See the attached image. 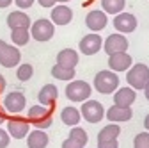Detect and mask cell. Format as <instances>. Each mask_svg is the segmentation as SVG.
Instances as JSON below:
<instances>
[{
	"mask_svg": "<svg viewBox=\"0 0 149 148\" xmlns=\"http://www.w3.org/2000/svg\"><path fill=\"white\" fill-rule=\"evenodd\" d=\"M144 128H146V130H149V114L144 118Z\"/></svg>",
	"mask_w": 149,
	"mask_h": 148,
	"instance_id": "ab89813d",
	"label": "cell"
},
{
	"mask_svg": "<svg viewBox=\"0 0 149 148\" xmlns=\"http://www.w3.org/2000/svg\"><path fill=\"white\" fill-rule=\"evenodd\" d=\"M61 148H84L80 143H77L74 139H71V137H68V139H64L62 141V146Z\"/></svg>",
	"mask_w": 149,
	"mask_h": 148,
	"instance_id": "d6a6232c",
	"label": "cell"
},
{
	"mask_svg": "<svg viewBox=\"0 0 149 148\" xmlns=\"http://www.w3.org/2000/svg\"><path fill=\"white\" fill-rule=\"evenodd\" d=\"M30 29H14L11 30V41L16 47H25L30 41Z\"/></svg>",
	"mask_w": 149,
	"mask_h": 148,
	"instance_id": "484cf974",
	"label": "cell"
},
{
	"mask_svg": "<svg viewBox=\"0 0 149 148\" xmlns=\"http://www.w3.org/2000/svg\"><path fill=\"white\" fill-rule=\"evenodd\" d=\"M80 63V55L77 50L73 48H64L57 54V64L66 66V68H77V64Z\"/></svg>",
	"mask_w": 149,
	"mask_h": 148,
	"instance_id": "ffe728a7",
	"label": "cell"
},
{
	"mask_svg": "<svg viewBox=\"0 0 149 148\" xmlns=\"http://www.w3.org/2000/svg\"><path fill=\"white\" fill-rule=\"evenodd\" d=\"M30 25H32L30 16L27 13H23L22 9L13 11V13L7 14V27L11 30H14V29H30Z\"/></svg>",
	"mask_w": 149,
	"mask_h": 148,
	"instance_id": "e0dca14e",
	"label": "cell"
},
{
	"mask_svg": "<svg viewBox=\"0 0 149 148\" xmlns=\"http://www.w3.org/2000/svg\"><path fill=\"white\" fill-rule=\"evenodd\" d=\"M112 23H114V29L121 34H132L135 32L137 25H139V20H137V16L132 14V13H119L114 16V20H112Z\"/></svg>",
	"mask_w": 149,
	"mask_h": 148,
	"instance_id": "ba28073f",
	"label": "cell"
},
{
	"mask_svg": "<svg viewBox=\"0 0 149 148\" xmlns=\"http://www.w3.org/2000/svg\"><path fill=\"white\" fill-rule=\"evenodd\" d=\"M37 4H39L41 7H46V9H50V7H53L55 4H57V0H37Z\"/></svg>",
	"mask_w": 149,
	"mask_h": 148,
	"instance_id": "836d02e7",
	"label": "cell"
},
{
	"mask_svg": "<svg viewBox=\"0 0 149 148\" xmlns=\"http://www.w3.org/2000/svg\"><path fill=\"white\" fill-rule=\"evenodd\" d=\"M7 132L14 139H23L30 132V121L27 118H20L18 114L13 118H7Z\"/></svg>",
	"mask_w": 149,
	"mask_h": 148,
	"instance_id": "30bf717a",
	"label": "cell"
},
{
	"mask_svg": "<svg viewBox=\"0 0 149 148\" xmlns=\"http://www.w3.org/2000/svg\"><path fill=\"white\" fill-rule=\"evenodd\" d=\"M16 77L20 82H27L34 77V66L29 64V63H22L18 64V70H16Z\"/></svg>",
	"mask_w": 149,
	"mask_h": 148,
	"instance_id": "4316f807",
	"label": "cell"
},
{
	"mask_svg": "<svg viewBox=\"0 0 149 148\" xmlns=\"http://www.w3.org/2000/svg\"><path fill=\"white\" fill-rule=\"evenodd\" d=\"M126 7V0H101V9L107 14H119Z\"/></svg>",
	"mask_w": 149,
	"mask_h": 148,
	"instance_id": "d4e9b609",
	"label": "cell"
},
{
	"mask_svg": "<svg viewBox=\"0 0 149 148\" xmlns=\"http://www.w3.org/2000/svg\"><path fill=\"white\" fill-rule=\"evenodd\" d=\"M27 120L36 127L41 128V130H46L48 127H52L53 123V116H52V107H45V105H32L29 109Z\"/></svg>",
	"mask_w": 149,
	"mask_h": 148,
	"instance_id": "277c9868",
	"label": "cell"
},
{
	"mask_svg": "<svg viewBox=\"0 0 149 148\" xmlns=\"http://www.w3.org/2000/svg\"><path fill=\"white\" fill-rule=\"evenodd\" d=\"M52 75L55 79H59V80H66V82H71L74 77H77V71H74V68H66V66H61L55 63L52 66Z\"/></svg>",
	"mask_w": 149,
	"mask_h": 148,
	"instance_id": "603a6c76",
	"label": "cell"
},
{
	"mask_svg": "<svg viewBox=\"0 0 149 148\" xmlns=\"http://www.w3.org/2000/svg\"><path fill=\"white\" fill-rule=\"evenodd\" d=\"M69 137L71 139H74L77 143H80L82 146H85L87 144V141H89V136H87V132L84 130L82 127H71V130H69Z\"/></svg>",
	"mask_w": 149,
	"mask_h": 148,
	"instance_id": "83f0119b",
	"label": "cell"
},
{
	"mask_svg": "<svg viewBox=\"0 0 149 148\" xmlns=\"http://www.w3.org/2000/svg\"><path fill=\"white\" fill-rule=\"evenodd\" d=\"M105 116L110 123H124L133 118V111H132V107H121V105L114 104L105 111Z\"/></svg>",
	"mask_w": 149,
	"mask_h": 148,
	"instance_id": "5bb4252c",
	"label": "cell"
},
{
	"mask_svg": "<svg viewBox=\"0 0 149 148\" xmlns=\"http://www.w3.org/2000/svg\"><path fill=\"white\" fill-rule=\"evenodd\" d=\"M22 63V54L20 48L16 45H7V48L4 50V54L0 55V64L4 68H14Z\"/></svg>",
	"mask_w": 149,
	"mask_h": 148,
	"instance_id": "ac0fdd59",
	"label": "cell"
},
{
	"mask_svg": "<svg viewBox=\"0 0 149 148\" xmlns=\"http://www.w3.org/2000/svg\"><path fill=\"white\" fill-rule=\"evenodd\" d=\"M6 48H7V43H6L4 39H0V55L4 54V50H6Z\"/></svg>",
	"mask_w": 149,
	"mask_h": 148,
	"instance_id": "8d00e7d4",
	"label": "cell"
},
{
	"mask_svg": "<svg viewBox=\"0 0 149 148\" xmlns=\"http://www.w3.org/2000/svg\"><path fill=\"white\" fill-rule=\"evenodd\" d=\"M4 121H7V114H6V109L0 107V125H2Z\"/></svg>",
	"mask_w": 149,
	"mask_h": 148,
	"instance_id": "e575fe53",
	"label": "cell"
},
{
	"mask_svg": "<svg viewBox=\"0 0 149 148\" xmlns=\"http://www.w3.org/2000/svg\"><path fill=\"white\" fill-rule=\"evenodd\" d=\"M137 100V91L130 86L124 87H117L114 93V104L121 105V107H132Z\"/></svg>",
	"mask_w": 149,
	"mask_h": 148,
	"instance_id": "2e32d148",
	"label": "cell"
},
{
	"mask_svg": "<svg viewBox=\"0 0 149 148\" xmlns=\"http://www.w3.org/2000/svg\"><path fill=\"white\" fill-rule=\"evenodd\" d=\"M34 2L36 0H14V4L18 6V9H29V7H32L34 6Z\"/></svg>",
	"mask_w": 149,
	"mask_h": 148,
	"instance_id": "4dcf8cb0",
	"label": "cell"
},
{
	"mask_svg": "<svg viewBox=\"0 0 149 148\" xmlns=\"http://www.w3.org/2000/svg\"><path fill=\"white\" fill-rule=\"evenodd\" d=\"M48 141H50L48 134L45 130H41V128H34L27 136V146L29 148H46Z\"/></svg>",
	"mask_w": 149,
	"mask_h": 148,
	"instance_id": "44dd1931",
	"label": "cell"
},
{
	"mask_svg": "<svg viewBox=\"0 0 149 148\" xmlns=\"http://www.w3.org/2000/svg\"><path fill=\"white\" fill-rule=\"evenodd\" d=\"M128 86L133 87L135 91H144V87L149 82V66L144 63H137L126 71Z\"/></svg>",
	"mask_w": 149,
	"mask_h": 148,
	"instance_id": "7a4b0ae2",
	"label": "cell"
},
{
	"mask_svg": "<svg viewBox=\"0 0 149 148\" xmlns=\"http://www.w3.org/2000/svg\"><path fill=\"white\" fill-rule=\"evenodd\" d=\"M66 97L68 100L74 102V104H82L85 100L91 98L92 95V86L85 80H77V79H73L68 86H66Z\"/></svg>",
	"mask_w": 149,
	"mask_h": 148,
	"instance_id": "3957f363",
	"label": "cell"
},
{
	"mask_svg": "<svg viewBox=\"0 0 149 148\" xmlns=\"http://www.w3.org/2000/svg\"><path fill=\"white\" fill-rule=\"evenodd\" d=\"M4 89H6V79H4L2 75H0V93H2Z\"/></svg>",
	"mask_w": 149,
	"mask_h": 148,
	"instance_id": "74e56055",
	"label": "cell"
},
{
	"mask_svg": "<svg viewBox=\"0 0 149 148\" xmlns=\"http://www.w3.org/2000/svg\"><path fill=\"white\" fill-rule=\"evenodd\" d=\"M61 120L68 127H77L82 121V113H80V109H77L74 105H68L61 111Z\"/></svg>",
	"mask_w": 149,
	"mask_h": 148,
	"instance_id": "7402d4cb",
	"label": "cell"
},
{
	"mask_svg": "<svg viewBox=\"0 0 149 148\" xmlns=\"http://www.w3.org/2000/svg\"><path fill=\"white\" fill-rule=\"evenodd\" d=\"M59 98V89L55 84H45L41 87V91L37 93V100L45 107H53V104Z\"/></svg>",
	"mask_w": 149,
	"mask_h": 148,
	"instance_id": "d6986e66",
	"label": "cell"
},
{
	"mask_svg": "<svg viewBox=\"0 0 149 148\" xmlns=\"http://www.w3.org/2000/svg\"><path fill=\"white\" fill-rule=\"evenodd\" d=\"M50 20L53 22V25L64 27V25L71 23V20H73V9L69 6H64V4L53 6L52 7V13H50Z\"/></svg>",
	"mask_w": 149,
	"mask_h": 148,
	"instance_id": "9a60e30c",
	"label": "cell"
},
{
	"mask_svg": "<svg viewBox=\"0 0 149 148\" xmlns=\"http://www.w3.org/2000/svg\"><path fill=\"white\" fill-rule=\"evenodd\" d=\"M78 50L84 55H94L100 50H103V38L98 32L85 34L84 38L80 39V43H78Z\"/></svg>",
	"mask_w": 149,
	"mask_h": 148,
	"instance_id": "9c48e42d",
	"label": "cell"
},
{
	"mask_svg": "<svg viewBox=\"0 0 149 148\" xmlns=\"http://www.w3.org/2000/svg\"><path fill=\"white\" fill-rule=\"evenodd\" d=\"M133 148H149V130L139 132L133 137Z\"/></svg>",
	"mask_w": 149,
	"mask_h": 148,
	"instance_id": "f1b7e54d",
	"label": "cell"
},
{
	"mask_svg": "<svg viewBox=\"0 0 149 148\" xmlns=\"http://www.w3.org/2000/svg\"><path fill=\"white\" fill-rule=\"evenodd\" d=\"M144 97H146V100L149 102V82H147V86L144 87Z\"/></svg>",
	"mask_w": 149,
	"mask_h": 148,
	"instance_id": "f35d334b",
	"label": "cell"
},
{
	"mask_svg": "<svg viewBox=\"0 0 149 148\" xmlns=\"http://www.w3.org/2000/svg\"><path fill=\"white\" fill-rule=\"evenodd\" d=\"M121 134V127L119 123H108L105 125L100 134H98V141H112V139H117Z\"/></svg>",
	"mask_w": 149,
	"mask_h": 148,
	"instance_id": "cb8c5ba5",
	"label": "cell"
},
{
	"mask_svg": "<svg viewBox=\"0 0 149 148\" xmlns=\"http://www.w3.org/2000/svg\"><path fill=\"white\" fill-rule=\"evenodd\" d=\"M98 148H119L117 139H112V141H98Z\"/></svg>",
	"mask_w": 149,
	"mask_h": 148,
	"instance_id": "1f68e13d",
	"label": "cell"
},
{
	"mask_svg": "<svg viewBox=\"0 0 149 148\" xmlns=\"http://www.w3.org/2000/svg\"><path fill=\"white\" fill-rule=\"evenodd\" d=\"M59 4H68V2H71V0H57Z\"/></svg>",
	"mask_w": 149,
	"mask_h": 148,
	"instance_id": "60d3db41",
	"label": "cell"
},
{
	"mask_svg": "<svg viewBox=\"0 0 149 148\" xmlns=\"http://www.w3.org/2000/svg\"><path fill=\"white\" fill-rule=\"evenodd\" d=\"M11 143V136L7 130H4V128H0V148H7Z\"/></svg>",
	"mask_w": 149,
	"mask_h": 148,
	"instance_id": "f546056e",
	"label": "cell"
},
{
	"mask_svg": "<svg viewBox=\"0 0 149 148\" xmlns=\"http://www.w3.org/2000/svg\"><path fill=\"white\" fill-rule=\"evenodd\" d=\"M108 25V14L103 9H92L85 16V27L91 32H101Z\"/></svg>",
	"mask_w": 149,
	"mask_h": 148,
	"instance_id": "7c38bea8",
	"label": "cell"
},
{
	"mask_svg": "<svg viewBox=\"0 0 149 148\" xmlns=\"http://www.w3.org/2000/svg\"><path fill=\"white\" fill-rule=\"evenodd\" d=\"M80 113H82V118L85 121H89V123H100L105 118V107H103L101 102L89 98V100L82 102Z\"/></svg>",
	"mask_w": 149,
	"mask_h": 148,
	"instance_id": "8992f818",
	"label": "cell"
},
{
	"mask_svg": "<svg viewBox=\"0 0 149 148\" xmlns=\"http://www.w3.org/2000/svg\"><path fill=\"white\" fill-rule=\"evenodd\" d=\"M130 41L124 34L116 32V34H110L107 39H103V50L112 55V54H117V52H128Z\"/></svg>",
	"mask_w": 149,
	"mask_h": 148,
	"instance_id": "8fae6325",
	"label": "cell"
},
{
	"mask_svg": "<svg viewBox=\"0 0 149 148\" xmlns=\"http://www.w3.org/2000/svg\"><path fill=\"white\" fill-rule=\"evenodd\" d=\"M53 34H55V25L48 18H39V20L32 22L30 25V36L39 43L50 41L53 38Z\"/></svg>",
	"mask_w": 149,
	"mask_h": 148,
	"instance_id": "5b68a950",
	"label": "cell"
},
{
	"mask_svg": "<svg viewBox=\"0 0 149 148\" xmlns=\"http://www.w3.org/2000/svg\"><path fill=\"white\" fill-rule=\"evenodd\" d=\"M2 105H4V109H6V113L16 116V114H20V113H23V111H25V107H27V98H25V95L22 93V91H11V93H7V95L4 97Z\"/></svg>",
	"mask_w": 149,
	"mask_h": 148,
	"instance_id": "52a82bcc",
	"label": "cell"
},
{
	"mask_svg": "<svg viewBox=\"0 0 149 148\" xmlns=\"http://www.w3.org/2000/svg\"><path fill=\"white\" fill-rule=\"evenodd\" d=\"M13 2H14V0H0V9H6V7H9Z\"/></svg>",
	"mask_w": 149,
	"mask_h": 148,
	"instance_id": "d590c367",
	"label": "cell"
},
{
	"mask_svg": "<svg viewBox=\"0 0 149 148\" xmlns=\"http://www.w3.org/2000/svg\"><path fill=\"white\" fill-rule=\"evenodd\" d=\"M92 86L101 95H112L119 87V75L112 70H101L94 75Z\"/></svg>",
	"mask_w": 149,
	"mask_h": 148,
	"instance_id": "6da1fadb",
	"label": "cell"
},
{
	"mask_svg": "<svg viewBox=\"0 0 149 148\" xmlns=\"http://www.w3.org/2000/svg\"><path fill=\"white\" fill-rule=\"evenodd\" d=\"M133 66V59L128 52H117L108 55V70L121 73V71H128L130 68Z\"/></svg>",
	"mask_w": 149,
	"mask_h": 148,
	"instance_id": "4fadbf2b",
	"label": "cell"
}]
</instances>
